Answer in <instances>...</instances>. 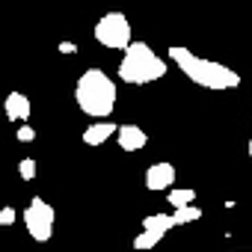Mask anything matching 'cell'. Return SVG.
I'll use <instances>...</instances> for the list:
<instances>
[{
	"label": "cell",
	"mask_w": 252,
	"mask_h": 252,
	"mask_svg": "<svg viewBox=\"0 0 252 252\" xmlns=\"http://www.w3.org/2000/svg\"><path fill=\"white\" fill-rule=\"evenodd\" d=\"M15 137H18V143H33V140H36V128H30V125H21Z\"/></svg>",
	"instance_id": "obj_14"
},
{
	"label": "cell",
	"mask_w": 252,
	"mask_h": 252,
	"mask_svg": "<svg viewBox=\"0 0 252 252\" xmlns=\"http://www.w3.org/2000/svg\"><path fill=\"white\" fill-rule=\"evenodd\" d=\"M169 228H175L172 214H149V217L143 220V231L134 237V249H140V252L155 249V246L166 237Z\"/></svg>",
	"instance_id": "obj_6"
},
{
	"label": "cell",
	"mask_w": 252,
	"mask_h": 252,
	"mask_svg": "<svg viewBox=\"0 0 252 252\" xmlns=\"http://www.w3.org/2000/svg\"><path fill=\"white\" fill-rule=\"evenodd\" d=\"M15 217H18V214H15V208H12V205L0 208V225H12V222H15Z\"/></svg>",
	"instance_id": "obj_15"
},
{
	"label": "cell",
	"mask_w": 252,
	"mask_h": 252,
	"mask_svg": "<svg viewBox=\"0 0 252 252\" xmlns=\"http://www.w3.org/2000/svg\"><path fill=\"white\" fill-rule=\"evenodd\" d=\"M243 252H249V249H243Z\"/></svg>",
	"instance_id": "obj_19"
},
{
	"label": "cell",
	"mask_w": 252,
	"mask_h": 252,
	"mask_svg": "<svg viewBox=\"0 0 252 252\" xmlns=\"http://www.w3.org/2000/svg\"><path fill=\"white\" fill-rule=\"evenodd\" d=\"M95 42L110 48V51H128L131 45V21L125 18L122 12H107L95 21V30H92Z\"/></svg>",
	"instance_id": "obj_4"
},
{
	"label": "cell",
	"mask_w": 252,
	"mask_h": 252,
	"mask_svg": "<svg viewBox=\"0 0 252 252\" xmlns=\"http://www.w3.org/2000/svg\"><path fill=\"white\" fill-rule=\"evenodd\" d=\"M18 172H21L24 181H33V178H36V160H33V158H24V160L18 163Z\"/></svg>",
	"instance_id": "obj_13"
},
{
	"label": "cell",
	"mask_w": 252,
	"mask_h": 252,
	"mask_svg": "<svg viewBox=\"0 0 252 252\" xmlns=\"http://www.w3.org/2000/svg\"><path fill=\"white\" fill-rule=\"evenodd\" d=\"M249 92H252V80H249Z\"/></svg>",
	"instance_id": "obj_18"
},
{
	"label": "cell",
	"mask_w": 252,
	"mask_h": 252,
	"mask_svg": "<svg viewBox=\"0 0 252 252\" xmlns=\"http://www.w3.org/2000/svg\"><path fill=\"white\" fill-rule=\"evenodd\" d=\"M3 107H6V119H9V122H27L30 113H33L30 98H27L24 92H9L6 101H3Z\"/></svg>",
	"instance_id": "obj_9"
},
{
	"label": "cell",
	"mask_w": 252,
	"mask_h": 252,
	"mask_svg": "<svg viewBox=\"0 0 252 252\" xmlns=\"http://www.w3.org/2000/svg\"><path fill=\"white\" fill-rule=\"evenodd\" d=\"M169 57H172V63L178 65V71H181L187 80H193L196 86H202V89L222 92V89H237V86H240V74H237L234 68H228V65H222V63H214V60H208V57H199V54H193V51L184 48V45H172V48H169Z\"/></svg>",
	"instance_id": "obj_1"
},
{
	"label": "cell",
	"mask_w": 252,
	"mask_h": 252,
	"mask_svg": "<svg viewBox=\"0 0 252 252\" xmlns=\"http://www.w3.org/2000/svg\"><path fill=\"white\" fill-rule=\"evenodd\" d=\"M57 51H60V54H65V57H71V54H77V45H74V42H60V45H57Z\"/></svg>",
	"instance_id": "obj_16"
},
{
	"label": "cell",
	"mask_w": 252,
	"mask_h": 252,
	"mask_svg": "<svg viewBox=\"0 0 252 252\" xmlns=\"http://www.w3.org/2000/svg\"><path fill=\"white\" fill-rule=\"evenodd\" d=\"M119 131V125H113V122H95V125H89V128L83 131V143L86 146H104L113 134Z\"/></svg>",
	"instance_id": "obj_10"
},
{
	"label": "cell",
	"mask_w": 252,
	"mask_h": 252,
	"mask_svg": "<svg viewBox=\"0 0 252 252\" xmlns=\"http://www.w3.org/2000/svg\"><path fill=\"white\" fill-rule=\"evenodd\" d=\"M160 77H166V60L158 57L152 45L131 42L119 63V80H125L128 86H146Z\"/></svg>",
	"instance_id": "obj_3"
},
{
	"label": "cell",
	"mask_w": 252,
	"mask_h": 252,
	"mask_svg": "<svg viewBox=\"0 0 252 252\" xmlns=\"http://www.w3.org/2000/svg\"><path fill=\"white\" fill-rule=\"evenodd\" d=\"M116 140H119V149L122 152H140L149 143V137H146V131L140 128V125H119Z\"/></svg>",
	"instance_id": "obj_8"
},
{
	"label": "cell",
	"mask_w": 252,
	"mask_h": 252,
	"mask_svg": "<svg viewBox=\"0 0 252 252\" xmlns=\"http://www.w3.org/2000/svg\"><path fill=\"white\" fill-rule=\"evenodd\" d=\"M74 101L77 107L92 116V119H110L113 107H116V83L107 71L101 68H86L77 77L74 86Z\"/></svg>",
	"instance_id": "obj_2"
},
{
	"label": "cell",
	"mask_w": 252,
	"mask_h": 252,
	"mask_svg": "<svg viewBox=\"0 0 252 252\" xmlns=\"http://www.w3.org/2000/svg\"><path fill=\"white\" fill-rule=\"evenodd\" d=\"M24 225H27V234L36 243H48L51 234H54V208L45 199L33 196L30 205L24 208Z\"/></svg>",
	"instance_id": "obj_5"
},
{
	"label": "cell",
	"mask_w": 252,
	"mask_h": 252,
	"mask_svg": "<svg viewBox=\"0 0 252 252\" xmlns=\"http://www.w3.org/2000/svg\"><path fill=\"white\" fill-rule=\"evenodd\" d=\"M199 217H202V211H199L196 205H187V208H175V211H172L175 225H187V222H193V220H199Z\"/></svg>",
	"instance_id": "obj_12"
},
{
	"label": "cell",
	"mask_w": 252,
	"mask_h": 252,
	"mask_svg": "<svg viewBox=\"0 0 252 252\" xmlns=\"http://www.w3.org/2000/svg\"><path fill=\"white\" fill-rule=\"evenodd\" d=\"M193 199H196V190H193V187L169 190V205H172V208H187V205H193Z\"/></svg>",
	"instance_id": "obj_11"
},
{
	"label": "cell",
	"mask_w": 252,
	"mask_h": 252,
	"mask_svg": "<svg viewBox=\"0 0 252 252\" xmlns=\"http://www.w3.org/2000/svg\"><path fill=\"white\" fill-rule=\"evenodd\" d=\"M172 184H175V166H172V163L160 160V163H152V166L146 169V187H149L152 193L169 190Z\"/></svg>",
	"instance_id": "obj_7"
},
{
	"label": "cell",
	"mask_w": 252,
	"mask_h": 252,
	"mask_svg": "<svg viewBox=\"0 0 252 252\" xmlns=\"http://www.w3.org/2000/svg\"><path fill=\"white\" fill-rule=\"evenodd\" d=\"M249 158H252V137H249Z\"/></svg>",
	"instance_id": "obj_17"
}]
</instances>
